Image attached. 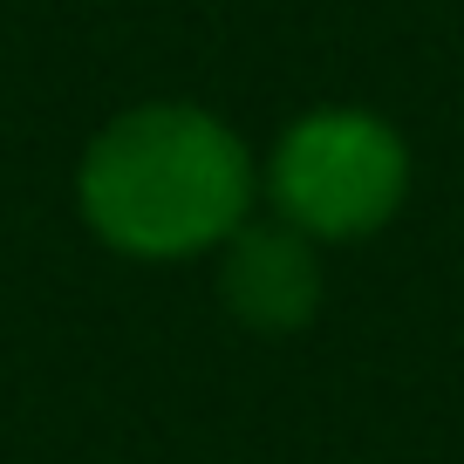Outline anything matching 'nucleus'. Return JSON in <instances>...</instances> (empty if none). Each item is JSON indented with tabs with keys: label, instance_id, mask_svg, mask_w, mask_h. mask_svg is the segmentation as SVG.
Returning a JSON list of instances; mask_svg holds the SVG:
<instances>
[{
	"label": "nucleus",
	"instance_id": "nucleus-3",
	"mask_svg": "<svg viewBox=\"0 0 464 464\" xmlns=\"http://www.w3.org/2000/svg\"><path fill=\"white\" fill-rule=\"evenodd\" d=\"M212 287H218V307L246 334L287 342V334L314 328L328 274H321V246L307 232L280 226V218H246L212 253Z\"/></svg>",
	"mask_w": 464,
	"mask_h": 464
},
{
	"label": "nucleus",
	"instance_id": "nucleus-1",
	"mask_svg": "<svg viewBox=\"0 0 464 464\" xmlns=\"http://www.w3.org/2000/svg\"><path fill=\"white\" fill-rule=\"evenodd\" d=\"M75 218L137 266L212 260L260 212V158L239 123L191 96H150L96 123L75 158Z\"/></svg>",
	"mask_w": 464,
	"mask_h": 464
},
{
	"label": "nucleus",
	"instance_id": "nucleus-2",
	"mask_svg": "<svg viewBox=\"0 0 464 464\" xmlns=\"http://www.w3.org/2000/svg\"><path fill=\"white\" fill-rule=\"evenodd\" d=\"M417 185L410 137L369 102H314L260 158V205L314 246H369Z\"/></svg>",
	"mask_w": 464,
	"mask_h": 464
}]
</instances>
